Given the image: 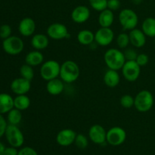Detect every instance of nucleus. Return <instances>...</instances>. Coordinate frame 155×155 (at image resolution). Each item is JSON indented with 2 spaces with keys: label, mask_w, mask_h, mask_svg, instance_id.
<instances>
[{
  "label": "nucleus",
  "mask_w": 155,
  "mask_h": 155,
  "mask_svg": "<svg viewBox=\"0 0 155 155\" xmlns=\"http://www.w3.org/2000/svg\"><path fill=\"white\" fill-rule=\"evenodd\" d=\"M104 61L108 69L120 71L125 64L126 58L124 51L120 48H111L104 53Z\"/></svg>",
  "instance_id": "f257e3e1"
},
{
  "label": "nucleus",
  "mask_w": 155,
  "mask_h": 155,
  "mask_svg": "<svg viewBox=\"0 0 155 155\" xmlns=\"http://www.w3.org/2000/svg\"><path fill=\"white\" fill-rule=\"evenodd\" d=\"M80 75L79 65L72 60H67L61 64L60 77L64 83H72L78 80Z\"/></svg>",
  "instance_id": "f03ea898"
},
{
  "label": "nucleus",
  "mask_w": 155,
  "mask_h": 155,
  "mask_svg": "<svg viewBox=\"0 0 155 155\" xmlns=\"http://www.w3.org/2000/svg\"><path fill=\"white\" fill-rule=\"evenodd\" d=\"M134 98L135 108L141 113L149 111L154 105V95L150 91L147 89H143L138 92Z\"/></svg>",
  "instance_id": "7ed1b4c3"
},
{
  "label": "nucleus",
  "mask_w": 155,
  "mask_h": 155,
  "mask_svg": "<svg viewBox=\"0 0 155 155\" xmlns=\"http://www.w3.org/2000/svg\"><path fill=\"white\" fill-rule=\"evenodd\" d=\"M118 20L124 31H130L136 28L139 24V17L131 8H124L120 12Z\"/></svg>",
  "instance_id": "20e7f679"
},
{
  "label": "nucleus",
  "mask_w": 155,
  "mask_h": 155,
  "mask_svg": "<svg viewBox=\"0 0 155 155\" xmlns=\"http://www.w3.org/2000/svg\"><path fill=\"white\" fill-rule=\"evenodd\" d=\"M61 64L55 60L50 59V60L44 61L41 64L39 74L42 79L45 81H49L59 77L60 76Z\"/></svg>",
  "instance_id": "39448f33"
},
{
  "label": "nucleus",
  "mask_w": 155,
  "mask_h": 155,
  "mask_svg": "<svg viewBox=\"0 0 155 155\" xmlns=\"http://www.w3.org/2000/svg\"><path fill=\"white\" fill-rule=\"evenodd\" d=\"M2 48L5 53L10 55H18L24 48V42L21 38L17 36H11L2 41Z\"/></svg>",
  "instance_id": "423d86ee"
},
{
  "label": "nucleus",
  "mask_w": 155,
  "mask_h": 155,
  "mask_svg": "<svg viewBox=\"0 0 155 155\" xmlns=\"http://www.w3.org/2000/svg\"><path fill=\"white\" fill-rule=\"evenodd\" d=\"M5 136L10 146L18 148L24 145V136L18 126L8 124L5 130Z\"/></svg>",
  "instance_id": "0eeeda50"
},
{
  "label": "nucleus",
  "mask_w": 155,
  "mask_h": 155,
  "mask_svg": "<svg viewBox=\"0 0 155 155\" xmlns=\"http://www.w3.org/2000/svg\"><path fill=\"white\" fill-rule=\"evenodd\" d=\"M127 137V132L124 128L114 127L107 131L106 142L112 146H119L125 142Z\"/></svg>",
  "instance_id": "6e6552de"
},
{
  "label": "nucleus",
  "mask_w": 155,
  "mask_h": 155,
  "mask_svg": "<svg viewBox=\"0 0 155 155\" xmlns=\"http://www.w3.org/2000/svg\"><path fill=\"white\" fill-rule=\"evenodd\" d=\"M123 77L128 82H135L139 78L141 74V67L136 61H126L121 68Z\"/></svg>",
  "instance_id": "1a4fd4ad"
},
{
  "label": "nucleus",
  "mask_w": 155,
  "mask_h": 155,
  "mask_svg": "<svg viewBox=\"0 0 155 155\" xmlns=\"http://www.w3.org/2000/svg\"><path fill=\"white\" fill-rule=\"evenodd\" d=\"M46 34L50 39L54 40H61L67 39L70 36L68 27L61 23H52L48 27Z\"/></svg>",
  "instance_id": "9d476101"
},
{
  "label": "nucleus",
  "mask_w": 155,
  "mask_h": 155,
  "mask_svg": "<svg viewBox=\"0 0 155 155\" xmlns=\"http://www.w3.org/2000/svg\"><path fill=\"white\" fill-rule=\"evenodd\" d=\"M114 39V32L110 27H101L95 33V42L100 46H108Z\"/></svg>",
  "instance_id": "9b49d317"
},
{
  "label": "nucleus",
  "mask_w": 155,
  "mask_h": 155,
  "mask_svg": "<svg viewBox=\"0 0 155 155\" xmlns=\"http://www.w3.org/2000/svg\"><path fill=\"white\" fill-rule=\"evenodd\" d=\"M107 131L100 124H94L89 128V139L96 145H103L106 142Z\"/></svg>",
  "instance_id": "f8f14e48"
},
{
  "label": "nucleus",
  "mask_w": 155,
  "mask_h": 155,
  "mask_svg": "<svg viewBox=\"0 0 155 155\" xmlns=\"http://www.w3.org/2000/svg\"><path fill=\"white\" fill-rule=\"evenodd\" d=\"M11 90L16 95H27L31 89V81L23 77H18L12 80L10 85Z\"/></svg>",
  "instance_id": "ddd939ff"
},
{
  "label": "nucleus",
  "mask_w": 155,
  "mask_h": 155,
  "mask_svg": "<svg viewBox=\"0 0 155 155\" xmlns=\"http://www.w3.org/2000/svg\"><path fill=\"white\" fill-rule=\"evenodd\" d=\"M77 133L71 129H63L58 133L56 142L60 146L68 147L74 144Z\"/></svg>",
  "instance_id": "4468645a"
},
{
  "label": "nucleus",
  "mask_w": 155,
  "mask_h": 155,
  "mask_svg": "<svg viewBox=\"0 0 155 155\" xmlns=\"http://www.w3.org/2000/svg\"><path fill=\"white\" fill-rule=\"evenodd\" d=\"M36 24L34 20L30 17L24 18L18 24V31L24 37H30L35 34Z\"/></svg>",
  "instance_id": "2eb2a0df"
},
{
  "label": "nucleus",
  "mask_w": 155,
  "mask_h": 155,
  "mask_svg": "<svg viewBox=\"0 0 155 155\" xmlns=\"http://www.w3.org/2000/svg\"><path fill=\"white\" fill-rule=\"evenodd\" d=\"M90 9L86 5L77 6L71 12V19L76 24H83L90 18Z\"/></svg>",
  "instance_id": "dca6fc26"
},
{
  "label": "nucleus",
  "mask_w": 155,
  "mask_h": 155,
  "mask_svg": "<svg viewBox=\"0 0 155 155\" xmlns=\"http://www.w3.org/2000/svg\"><path fill=\"white\" fill-rule=\"evenodd\" d=\"M130 44L135 48H142L146 44L147 36L141 29L135 28L129 33Z\"/></svg>",
  "instance_id": "f3484780"
},
{
  "label": "nucleus",
  "mask_w": 155,
  "mask_h": 155,
  "mask_svg": "<svg viewBox=\"0 0 155 155\" xmlns=\"http://www.w3.org/2000/svg\"><path fill=\"white\" fill-rule=\"evenodd\" d=\"M30 44L33 49L42 51L48 48L49 45V37L47 36V34L35 33L33 36H32Z\"/></svg>",
  "instance_id": "a211bd4d"
},
{
  "label": "nucleus",
  "mask_w": 155,
  "mask_h": 155,
  "mask_svg": "<svg viewBox=\"0 0 155 155\" xmlns=\"http://www.w3.org/2000/svg\"><path fill=\"white\" fill-rule=\"evenodd\" d=\"M64 90V82L60 77L47 81L46 91L49 95L56 96L61 94Z\"/></svg>",
  "instance_id": "6ab92c4d"
},
{
  "label": "nucleus",
  "mask_w": 155,
  "mask_h": 155,
  "mask_svg": "<svg viewBox=\"0 0 155 155\" xmlns=\"http://www.w3.org/2000/svg\"><path fill=\"white\" fill-rule=\"evenodd\" d=\"M104 83L107 87L114 88L120 84V75L118 71L108 69L104 74L103 77Z\"/></svg>",
  "instance_id": "aec40b11"
},
{
  "label": "nucleus",
  "mask_w": 155,
  "mask_h": 155,
  "mask_svg": "<svg viewBox=\"0 0 155 155\" xmlns=\"http://www.w3.org/2000/svg\"><path fill=\"white\" fill-rule=\"evenodd\" d=\"M44 62V55L41 51L33 50L29 51L25 56V63L32 67H37Z\"/></svg>",
  "instance_id": "412c9836"
},
{
  "label": "nucleus",
  "mask_w": 155,
  "mask_h": 155,
  "mask_svg": "<svg viewBox=\"0 0 155 155\" xmlns=\"http://www.w3.org/2000/svg\"><path fill=\"white\" fill-rule=\"evenodd\" d=\"M98 24L101 27H110L114 21V14L110 9L106 8L99 12Z\"/></svg>",
  "instance_id": "4be33fe9"
},
{
  "label": "nucleus",
  "mask_w": 155,
  "mask_h": 155,
  "mask_svg": "<svg viewBox=\"0 0 155 155\" xmlns=\"http://www.w3.org/2000/svg\"><path fill=\"white\" fill-rule=\"evenodd\" d=\"M14 108V98L8 93H0V114H8Z\"/></svg>",
  "instance_id": "5701e85b"
},
{
  "label": "nucleus",
  "mask_w": 155,
  "mask_h": 155,
  "mask_svg": "<svg viewBox=\"0 0 155 155\" xmlns=\"http://www.w3.org/2000/svg\"><path fill=\"white\" fill-rule=\"evenodd\" d=\"M77 41L83 45H91L95 42V33L90 30L84 29L77 33Z\"/></svg>",
  "instance_id": "b1692460"
},
{
  "label": "nucleus",
  "mask_w": 155,
  "mask_h": 155,
  "mask_svg": "<svg viewBox=\"0 0 155 155\" xmlns=\"http://www.w3.org/2000/svg\"><path fill=\"white\" fill-rule=\"evenodd\" d=\"M147 37H155V18L148 17L145 18L142 24V29Z\"/></svg>",
  "instance_id": "393cba45"
},
{
  "label": "nucleus",
  "mask_w": 155,
  "mask_h": 155,
  "mask_svg": "<svg viewBox=\"0 0 155 155\" xmlns=\"http://www.w3.org/2000/svg\"><path fill=\"white\" fill-rule=\"evenodd\" d=\"M30 98L27 95H18L14 98V107L20 110H26L30 107Z\"/></svg>",
  "instance_id": "a878e982"
},
{
  "label": "nucleus",
  "mask_w": 155,
  "mask_h": 155,
  "mask_svg": "<svg viewBox=\"0 0 155 155\" xmlns=\"http://www.w3.org/2000/svg\"><path fill=\"white\" fill-rule=\"evenodd\" d=\"M22 117L21 110L14 107L7 114V122L11 125L18 126L22 120Z\"/></svg>",
  "instance_id": "bb28decb"
},
{
  "label": "nucleus",
  "mask_w": 155,
  "mask_h": 155,
  "mask_svg": "<svg viewBox=\"0 0 155 155\" xmlns=\"http://www.w3.org/2000/svg\"><path fill=\"white\" fill-rule=\"evenodd\" d=\"M116 43L118 48H120V49L127 48L128 45L130 44L129 33H125V32L119 33L116 38Z\"/></svg>",
  "instance_id": "cd10ccee"
},
{
  "label": "nucleus",
  "mask_w": 155,
  "mask_h": 155,
  "mask_svg": "<svg viewBox=\"0 0 155 155\" xmlns=\"http://www.w3.org/2000/svg\"><path fill=\"white\" fill-rule=\"evenodd\" d=\"M20 74L21 77L24 79L31 81L34 77V71H33V67L30 66V65L27 64H24L21 65L20 68Z\"/></svg>",
  "instance_id": "c85d7f7f"
},
{
  "label": "nucleus",
  "mask_w": 155,
  "mask_h": 155,
  "mask_svg": "<svg viewBox=\"0 0 155 155\" xmlns=\"http://www.w3.org/2000/svg\"><path fill=\"white\" fill-rule=\"evenodd\" d=\"M135 98L130 94H126L122 95V97L120 99V104L124 108L130 109L134 107Z\"/></svg>",
  "instance_id": "c756f323"
},
{
  "label": "nucleus",
  "mask_w": 155,
  "mask_h": 155,
  "mask_svg": "<svg viewBox=\"0 0 155 155\" xmlns=\"http://www.w3.org/2000/svg\"><path fill=\"white\" fill-rule=\"evenodd\" d=\"M74 144L80 149H85L89 145V139L85 135L81 134V133L77 134Z\"/></svg>",
  "instance_id": "7c9ffc66"
},
{
  "label": "nucleus",
  "mask_w": 155,
  "mask_h": 155,
  "mask_svg": "<svg viewBox=\"0 0 155 155\" xmlns=\"http://www.w3.org/2000/svg\"><path fill=\"white\" fill-rule=\"evenodd\" d=\"M92 9L100 12L107 8V0H89Z\"/></svg>",
  "instance_id": "2f4dec72"
},
{
  "label": "nucleus",
  "mask_w": 155,
  "mask_h": 155,
  "mask_svg": "<svg viewBox=\"0 0 155 155\" xmlns=\"http://www.w3.org/2000/svg\"><path fill=\"white\" fill-rule=\"evenodd\" d=\"M12 29L8 24H2L0 27V38L5 39L12 36Z\"/></svg>",
  "instance_id": "473e14b6"
},
{
  "label": "nucleus",
  "mask_w": 155,
  "mask_h": 155,
  "mask_svg": "<svg viewBox=\"0 0 155 155\" xmlns=\"http://www.w3.org/2000/svg\"><path fill=\"white\" fill-rule=\"evenodd\" d=\"M124 56H125L126 61H136V58L138 56V53L134 48H126L125 51H124Z\"/></svg>",
  "instance_id": "72a5a7b5"
},
{
  "label": "nucleus",
  "mask_w": 155,
  "mask_h": 155,
  "mask_svg": "<svg viewBox=\"0 0 155 155\" xmlns=\"http://www.w3.org/2000/svg\"><path fill=\"white\" fill-rule=\"evenodd\" d=\"M136 61L141 68L142 67L146 66L149 62V57L148 54H145V53H141V54H138L137 58L136 59Z\"/></svg>",
  "instance_id": "f704fd0d"
},
{
  "label": "nucleus",
  "mask_w": 155,
  "mask_h": 155,
  "mask_svg": "<svg viewBox=\"0 0 155 155\" xmlns=\"http://www.w3.org/2000/svg\"><path fill=\"white\" fill-rule=\"evenodd\" d=\"M18 155H38V153L36 152L34 148H31V147L26 146L23 147L18 151Z\"/></svg>",
  "instance_id": "c9c22d12"
},
{
  "label": "nucleus",
  "mask_w": 155,
  "mask_h": 155,
  "mask_svg": "<svg viewBox=\"0 0 155 155\" xmlns=\"http://www.w3.org/2000/svg\"><path fill=\"white\" fill-rule=\"evenodd\" d=\"M121 6L120 0H107V8L112 12H116L119 10Z\"/></svg>",
  "instance_id": "e433bc0d"
},
{
  "label": "nucleus",
  "mask_w": 155,
  "mask_h": 155,
  "mask_svg": "<svg viewBox=\"0 0 155 155\" xmlns=\"http://www.w3.org/2000/svg\"><path fill=\"white\" fill-rule=\"evenodd\" d=\"M8 125V124L7 122V120H5V118L3 117V114H0V138L5 136Z\"/></svg>",
  "instance_id": "4c0bfd02"
},
{
  "label": "nucleus",
  "mask_w": 155,
  "mask_h": 155,
  "mask_svg": "<svg viewBox=\"0 0 155 155\" xmlns=\"http://www.w3.org/2000/svg\"><path fill=\"white\" fill-rule=\"evenodd\" d=\"M18 150L15 147H5V149L4 151V154L3 155H18Z\"/></svg>",
  "instance_id": "58836bf2"
},
{
  "label": "nucleus",
  "mask_w": 155,
  "mask_h": 155,
  "mask_svg": "<svg viewBox=\"0 0 155 155\" xmlns=\"http://www.w3.org/2000/svg\"><path fill=\"white\" fill-rule=\"evenodd\" d=\"M5 149V146L4 145V144L0 142V155L4 154Z\"/></svg>",
  "instance_id": "ea45409f"
},
{
  "label": "nucleus",
  "mask_w": 155,
  "mask_h": 155,
  "mask_svg": "<svg viewBox=\"0 0 155 155\" xmlns=\"http://www.w3.org/2000/svg\"><path fill=\"white\" fill-rule=\"evenodd\" d=\"M142 1H143V0H132V2H133L135 5H140L141 3L142 2Z\"/></svg>",
  "instance_id": "a19ab883"
},
{
  "label": "nucleus",
  "mask_w": 155,
  "mask_h": 155,
  "mask_svg": "<svg viewBox=\"0 0 155 155\" xmlns=\"http://www.w3.org/2000/svg\"><path fill=\"white\" fill-rule=\"evenodd\" d=\"M154 45H155V37H154Z\"/></svg>",
  "instance_id": "79ce46f5"
}]
</instances>
